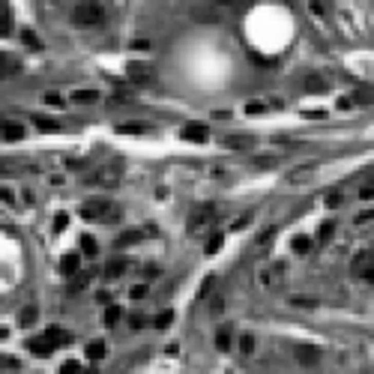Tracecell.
Masks as SVG:
<instances>
[{"instance_id": "1", "label": "cell", "mask_w": 374, "mask_h": 374, "mask_svg": "<svg viewBox=\"0 0 374 374\" xmlns=\"http://www.w3.org/2000/svg\"><path fill=\"white\" fill-rule=\"evenodd\" d=\"M120 216V210L117 207H111L105 198H93V201H87L84 207H81V219L87 221H111V219H117Z\"/></svg>"}, {"instance_id": "2", "label": "cell", "mask_w": 374, "mask_h": 374, "mask_svg": "<svg viewBox=\"0 0 374 374\" xmlns=\"http://www.w3.org/2000/svg\"><path fill=\"white\" fill-rule=\"evenodd\" d=\"M72 21H75V24H81V27L99 24V21H102V6H99V3H93V0H84V3H78V6H75Z\"/></svg>"}, {"instance_id": "3", "label": "cell", "mask_w": 374, "mask_h": 374, "mask_svg": "<svg viewBox=\"0 0 374 374\" xmlns=\"http://www.w3.org/2000/svg\"><path fill=\"white\" fill-rule=\"evenodd\" d=\"M210 225H213V204H204V207H198V210H192V216H189V234L192 237L207 234Z\"/></svg>"}, {"instance_id": "4", "label": "cell", "mask_w": 374, "mask_h": 374, "mask_svg": "<svg viewBox=\"0 0 374 374\" xmlns=\"http://www.w3.org/2000/svg\"><path fill=\"white\" fill-rule=\"evenodd\" d=\"M314 174H317V162H303V165H296V168L288 171L285 183H288V186H303V183H311V180H314Z\"/></svg>"}, {"instance_id": "5", "label": "cell", "mask_w": 374, "mask_h": 374, "mask_svg": "<svg viewBox=\"0 0 374 374\" xmlns=\"http://www.w3.org/2000/svg\"><path fill=\"white\" fill-rule=\"evenodd\" d=\"M278 278H282V264H272V267H264V270H257L255 275V282L260 285V288H278Z\"/></svg>"}, {"instance_id": "6", "label": "cell", "mask_w": 374, "mask_h": 374, "mask_svg": "<svg viewBox=\"0 0 374 374\" xmlns=\"http://www.w3.org/2000/svg\"><path fill=\"white\" fill-rule=\"evenodd\" d=\"M27 350H30L33 357H39V359H48L54 353V341L48 339V335H39V339L27 341Z\"/></svg>"}, {"instance_id": "7", "label": "cell", "mask_w": 374, "mask_h": 374, "mask_svg": "<svg viewBox=\"0 0 374 374\" xmlns=\"http://www.w3.org/2000/svg\"><path fill=\"white\" fill-rule=\"evenodd\" d=\"M183 138L186 141H195V144H204L207 138H210V126L207 123H189L186 129H183Z\"/></svg>"}, {"instance_id": "8", "label": "cell", "mask_w": 374, "mask_h": 374, "mask_svg": "<svg viewBox=\"0 0 374 374\" xmlns=\"http://www.w3.org/2000/svg\"><path fill=\"white\" fill-rule=\"evenodd\" d=\"M144 132H147V123L141 120H126L117 126V135H144Z\"/></svg>"}, {"instance_id": "9", "label": "cell", "mask_w": 374, "mask_h": 374, "mask_svg": "<svg viewBox=\"0 0 374 374\" xmlns=\"http://www.w3.org/2000/svg\"><path fill=\"white\" fill-rule=\"evenodd\" d=\"M78 260H81V257L75 255V252H69V255H63V257H60V272L72 278V275L78 272Z\"/></svg>"}, {"instance_id": "10", "label": "cell", "mask_w": 374, "mask_h": 374, "mask_svg": "<svg viewBox=\"0 0 374 374\" xmlns=\"http://www.w3.org/2000/svg\"><path fill=\"white\" fill-rule=\"evenodd\" d=\"M96 183H99V186H117L120 183V171L117 168H102L99 174H96Z\"/></svg>"}, {"instance_id": "11", "label": "cell", "mask_w": 374, "mask_h": 374, "mask_svg": "<svg viewBox=\"0 0 374 374\" xmlns=\"http://www.w3.org/2000/svg\"><path fill=\"white\" fill-rule=\"evenodd\" d=\"M45 335L54 341V347H63V344H69V341H72V332L60 329V326H48V332H45Z\"/></svg>"}, {"instance_id": "12", "label": "cell", "mask_w": 374, "mask_h": 374, "mask_svg": "<svg viewBox=\"0 0 374 374\" xmlns=\"http://www.w3.org/2000/svg\"><path fill=\"white\" fill-rule=\"evenodd\" d=\"M129 267H132V260H111V264L105 267V275H108V278H120L123 272H129Z\"/></svg>"}, {"instance_id": "13", "label": "cell", "mask_w": 374, "mask_h": 374, "mask_svg": "<svg viewBox=\"0 0 374 374\" xmlns=\"http://www.w3.org/2000/svg\"><path fill=\"white\" fill-rule=\"evenodd\" d=\"M3 141H21L24 138V126H18V123H3Z\"/></svg>"}, {"instance_id": "14", "label": "cell", "mask_w": 374, "mask_h": 374, "mask_svg": "<svg viewBox=\"0 0 374 374\" xmlns=\"http://www.w3.org/2000/svg\"><path fill=\"white\" fill-rule=\"evenodd\" d=\"M126 72L135 75V78H150V75H153V66H150V63H138V60H132V63L126 66Z\"/></svg>"}, {"instance_id": "15", "label": "cell", "mask_w": 374, "mask_h": 374, "mask_svg": "<svg viewBox=\"0 0 374 374\" xmlns=\"http://www.w3.org/2000/svg\"><path fill=\"white\" fill-rule=\"evenodd\" d=\"M72 102H78V105L99 102V93H96V90H75V93H72Z\"/></svg>"}, {"instance_id": "16", "label": "cell", "mask_w": 374, "mask_h": 374, "mask_svg": "<svg viewBox=\"0 0 374 374\" xmlns=\"http://www.w3.org/2000/svg\"><path fill=\"white\" fill-rule=\"evenodd\" d=\"M18 72V63L12 57H6V54H0V78H9V75H15Z\"/></svg>"}, {"instance_id": "17", "label": "cell", "mask_w": 374, "mask_h": 374, "mask_svg": "<svg viewBox=\"0 0 374 374\" xmlns=\"http://www.w3.org/2000/svg\"><path fill=\"white\" fill-rule=\"evenodd\" d=\"M87 282H90V275L78 270L75 275H72V285H69V293H81V290L87 288Z\"/></svg>"}, {"instance_id": "18", "label": "cell", "mask_w": 374, "mask_h": 374, "mask_svg": "<svg viewBox=\"0 0 374 374\" xmlns=\"http://www.w3.org/2000/svg\"><path fill=\"white\" fill-rule=\"evenodd\" d=\"M18 323H21V326H33V323H36V308H33V306L21 308V314H18Z\"/></svg>"}, {"instance_id": "19", "label": "cell", "mask_w": 374, "mask_h": 374, "mask_svg": "<svg viewBox=\"0 0 374 374\" xmlns=\"http://www.w3.org/2000/svg\"><path fill=\"white\" fill-rule=\"evenodd\" d=\"M81 252H84L87 257H93V255H96V252H99V246H96V239H93V237H87V234H84V237H81Z\"/></svg>"}, {"instance_id": "20", "label": "cell", "mask_w": 374, "mask_h": 374, "mask_svg": "<svg viewBox=\"0 0 374 374\" xmlns=\"http://www.w3.org/2000/svg\"><path fill=\"white\" fill-rule=\"evenodd\" d=\"M120 317H123V308H120V306H108V308H105V323H108V326H114Z\"/></svg>"}, {"instance_id": "21", "label": "cell", "mask_w": 374, "mask_h": 374, "mask_svg": "<svg viewBox=\"0 0 374 374\" xmlns=\"http://www.w3.org/2000/svg\"><path fill=\"white\" fill-rule=\"evenodd\" d=\"M87 357L93 359V362H96V359H102V357H105V344H102V341H93V344H87Z\"/></svg>"}, {"instance_id": "22", "label": "cell", "mask_w": 374, "mask_h": 374, "mask_svg": "<svg viewBox=\"0 0 374 374\" xmlns=\"http://www.w3.org/2000/svg\"><path fill=\"white\" fill-rule=\"evenodd\" d=\"M216 347H219V350H228V347H231V329H228V326L219 329V335H216Z\"/></svg>"}, {"instance_id": "23", "label": "cell", "mask_w": 374, "mask_h": 374, "mask_svg": "<svg viewBox=\"0 0 374 374\" xmlns=\"http://www.w3.org/2000/svg\"><path fill=\"white\" fill-rule=\"evenodd\" d=\"M296 357L303 359L306 365H311V362L317 359V350H314V347H296Z\"/></svg>"}, {"instance_id": "24", "label": "cell", "mask_w": 374, "mask_h": 374, "mask_svg": "<svg viewBox=\"0 0 374 374\" xmlns=\"http://www.w3.org/2000/svg\"><path fill=\"white\" fill-rule=\"evenodd\" d=\"M9 24H12V15H9V9H6V6H0V36L9 33Z\"/></svg>"}, {"instance_id": "25", "label": "cell", "mask_w": 374, "mask_h": 374, "mask_svg": "<svg viewBox=\"0 0 374 374\" xmlns=\"http://www.w3.org/2000/svg\"><path fill=\"white\" fill-rule=\"evenodd\" d=\"M306 90L308 93H323V90H326V81H321L317 75H311V78L306 81Z\"/></svg>"}, {"instance_id": "26", "label": "cell", "mask_w": 374, "mask_h": 374, "mask_svg": "<svg viewBox=\"0 0 374 374\" xmlns=\"http://www.w3.org/2000/svg\"><path fill=\"white\" fill-rule=\"evenodd\" d=\"M33 123L42 129V132H60V126L54 123V120H45V117H33Z\"/></svg>"}, {"instance_id": "27", "label": "cell", "mask_w": 374, "mask_h": 374, "mask_svg": "<svg viewBox=\"0 0 374 374\" xmlns=\"http://www.w3.org/2000/svg\"><path fill=\"white\" fill-rule=\"evenodd\" d=\"M308 249H311V239H308V237H296V239H293V252H296V255H306Z\"/></svg>"}, {"instance_id": "28", "label": "cell", "mask_w": 374, "mask_h": 374, "mask_svg": "<svg viewBox=\"0 0 374 374\" xmlns=\"http://www.w3.org/2000/svg\"><path fill=\"white\" fill-rule=\"evenodd\" d=\"M195 18H198V21H219V12H210L204 6H198V9H195Z\"/></svg>"}, {"instance_id": "29", "label": "cell", "mask_w": 374, "mask_h": 374, "mask_svg": "<svg viewBox=\"0 0 374 374\" xmlns=\"http://www.w3.org/2000/svg\"><path fill=\"white\" fill-rule=\"evenodd\" d=\"M21 39H24V42H27L30 48H42V42H39V36H36L33 30H27V27H24V33H21Z\"/></svg>"}, {"instance_id": "30", "label": "cell", "mask_w": 374, "mask_h": 374, "mask_svg": "<svg viewBox=\"0 0 374 374\" xmlns=\"http://www.w3.org/2000/svg\"><path fill=\"white\" fill-rule=\"evenodd\" d=\"M221 242H225V237H221V234L210 237V242H207V255H216V252L221 249Z\"/></svg>"}, {"instance_id": "31", "label": "cell", "mask_w": 374, "mask_h": 374, "mask_svg": "<svg viewBox=\"0 0 374 374\" xmlns=\"http://www.w3.org/2000/svg\"><path fill=\"white\" fill-rule=\"evenodd\" d=\"M368 264H371V255H368V252H362V255H357L353 257V270H365V267H368Z\"/></svg>"}, {"instance_id": "32", "label": "cell", "mask_w": 374, "mask_h": 374, "mask_svg": "<svg viewBox=\"0 0 374 374\" xmlns=\"http://www.w3.org/2000/svg\"><path fill=\"white\" fill-rule=\"evenodd\" d=\"M171 321H174V311H162V314H156V326H159V329L171 326Z\"/></svg>"}, {"instance_id": "33", "label": "cell", "mask_w": 374, "mask_h": 374, "mask_svg": "<svg viewBox=\"0 0 374 374\" xmlns=\"http://www.w3.org/2000/svg\"><path fill=\"white\" fill-rule=\"evenodd\" d=\"M239 350H242V353H252V350H255V339H252V335H239Z\"/></svg>"}, {"instance_id": "34", "label": "cell", "mask_w": 374, "mask_h": 374, "mask_svg": "<svg viewBox=\"0 0 374 374\" xmlns=\"http://www.w3.org/2000/svg\"><path fill=\"white\" fill-rule=\"evenodd\" d=\"M332 231H335V221H326V225H321L317 239H329V237H332Z\"/></svg>"}, {"instance_id": "35", "label": "cell", "mask_w": 374, "mask_h": 374, "mask_svg": "<svg viewBox=\"0 0 374 374\" xmlns=\"http://www.w3.org/2000/svg\"><path fill=\"white\" fill-rule=\"evenodd\" d=\"M66 221H69L66 213H57V216H54V234H60V231L66 228Z\"/></svg>"}, {"instance_id": "36", "label": "cell", "mask_w": 374, "mask_h": 374, "mask_svg": "<svg viewBox=\"0 0 374 374\" xmlns=\"http://www.w3.org/2000/svg\"><path fill=\"white\" fill-rule=\"evenodd\" d=\"M264 111H267V105L264 102H249L246 105V114H252V117H255V114H264Z\"/></svg>"}, {"instance_id": "37", "label": "cell", "mask_w": 374, "mask_h": 374, "mask_svg": "<svg viewBox=\"0 0 374 374\" xmlns=\"http://www.w3.org/2000/svg\"><path fill=\"white\" fill-rule=\"evenodd\" d=\"M135 239H141V231H129V234H123V237L117 239V246H126V242H135Z\"/></svg>"}, {"instance_id": "38", "label": "cell", "mask_w": 374, "mask_h": 374, "mask_svg": "<svg viewBox=\"0 0 374 374\" xmlns=\"http://www.w3.org/2000/svg\"><path fill=\"white\" fill-rule=\"evenodd\" d=\"M60 371H63V374H69V371L75 374V371H81V365H78V362H75V359H66V362H63V365H60Z\"/></svg>"}, {"instance_id": "39", "label": "cell", "mask_w": 374, "mask_h": 374, "mask_svg": "<svg viewBox=\"0 0 374 374\" xmlns=\"http://www.w3.org/2000/svg\"><path fill=\"white\" fill-rule=\"evenodd\" d=\"M129 296H132V300H144V296H147V285H135V288L129 290Z\"/></svg>"}, {"instance_id": "40", "label": "cell", "mask_w": 374, "mask_h": 374, "mask_svg": "<svg viewBox=\"0 0 374 374\" xmlns=\"http://www.w3.org/2000/svg\"><path fill=\"white\" fill-rule=\"evenodd\" d=\"M45 105H51V108H63V99H60L57 93H45Z\"/></svg>"}, {"instance_id": "41", "label": "cell", "mask_w": 374, "mask_h": 374, "mask_svg": "<svg viewBox=\"0 0 374 374\" xmlns=\"http://www.w3.org/2000/svg\"><path fill=\"white\" fill-rule=\"evenodd\" d=\"M368 221H374V207H371V210H365V213H359V216H357V225H368Z\"/></svg>"}, {"instance_id": "42", "label": "cell", "mask_w": 374, "mask_h": 374, "mask_svg": "<svg viewBox=\"0 0 374 374\" xmlns=\"http://www.w3.org/2000/svg\"><path fill=\"white\" fill-rule=\"evenodd\" d=\"M213 285H216V278H213V275H210V278H204V285H201V290H198V296L204 300L207 293H210V288H213Z\"/></svg>"}, {"instance_id": "43", "label": "cell", "mask_w": 374, "mask_h": 374, "mask_svg": "<svg viewBox=\"0 0 374 374\" xmlns=\"http://www.w3.org/2000/svg\"><path fill=\"white\" fill-rule=\"evenodd\" d=\"M344 204V198H341V195H335V192H332V195H326V207H341Z\"/></svg>"}, {"instance_id": "44", "label": "cell", "mask_w": 374, "mask_h": 374, "mask_svg": "<svg viewBox=\"0 0 374 374\" xmlns=\"http://www.w3.org/2000/svg\"><path fill=\"white\" fill-rule=\"evenodd\" d=\"M359 275H362L365 282H371V285H374V264H368L365 270H359Z\"/></svg>"}, {"instance_id": "45", "label": "cell", "mask_w": 374, "mask_h": 374, "mask_svg": "<svg viewBox=\"0 0 374 374\" xmlns=\"http://www.w3.org/2000/svg\"><path fill=\"white\" fill-rule=\"evenodd\" d=\"M272 234H275V225H272V228H267V231H260V237H257V242H270V239H272Z\"/></svg>"}, {"instance_id": "46", "label": "cell", "mask_w": 374, "mask_h": 374, "mask_svg": "<svg viewBox=\"0 0 374 374\" xmlns=\"http://www.w3.org/2000/svg\"><path fill=\"white\" fill-rule=\"evenodd\" d=\"M368 99H371V93H368V90H357V102L359 105H368Z\"/></svg>"}, {"instance_id": "47", "label": "cell", "mask_w": 374, "mask_h": 374, "mask_svg": "<svg viewBox=\"0 0 374 374\" xmlns=\"http://www.w3.org/2000/svg\"><path fill=\"white\" fill-rule=\"evenodd\" d=\"M132 48H135V51H147V48H150V42H147V39H135V42H132Z\"/></svg>"}, {"instance_id": "48", "label": "cell", "mask_w": 374, "mask_h": 374, "mask_svg": "<svg viewBox=\"0 0 374 374\" xmlns=\"http://www.w3.org/2000/svg\"><path fill=\"white\" fill-rule=\"evenodd\" d=\"M275 159H255V168H272Z\"/></svg>"}, {"instance_id": "49", "label": "cell", "mask_w": 374, "mask_h": 374, "mask_svg": "<svg viewBox=\"0 0 374 374\" xmlns=\"http://www.w3.org/2000/svg\"><path fill=\"white\" fill-rule=\"evenodd\" d=\"M308 9H311L314 15H323V6H321V3H317V0H311V3H308Z\"/></svg>"}, {"instance_id": "50", "label": "cell", "mask_w": 374, "mask_h": 374, "mask_svg": "<svg viewBox=\"0 0 374 374\" xmlns=\"http://www.w3.org/2000/svg\"><path fill=\"white\" fill-rule=\"evenodd\" d=\"M0 201H6V204H12V192H9V189H0Z\"/></svg>"}, {"instance_id": "51", "label": "cell", "mask_w": 374, "mask_h": 374, "mask_svg": "<svg viewBox=\"0 0 374 374\" xmlns=\"http://www.w3.org/2000/svg\"><path fill=\"white\" fill-rule=\"evenodd\" d=\"M96 300H99V303H108L111 296H108V290H99V293H96Z\"/></svg>"}, {"instance_id": "52", "label": "cell", "mask_w": 374, "mask_h": 374, "mask_svg": "<svg viewBox=\"0 0 374 374\" xmlns=\"http://www.w3.org/2000/svg\"><path fill=\"white\" fill-rule=\"evenodd\" d=\"M129 323H132V329H141V326H144V321H141V317H132Z\"/></svg>"}, {"instance_id": "53", "label": "cell", "mask_w": 374, "mask_h": 374, "mask_svg": "<svg viewBox=\"0 0 374 374\" xmlns=\"http://www.w3.org/2000/svg\"><path fill=\"white\" fill-rule=\"evenodd\" d=\"M216 3H231V0H216Z\"/></svg>"}]
</instances>
